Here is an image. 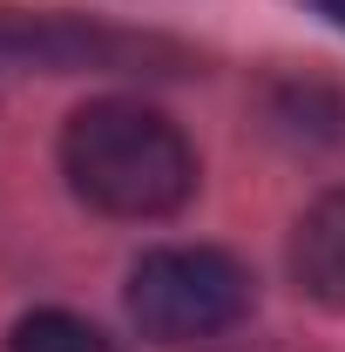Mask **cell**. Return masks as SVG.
<instances>
[{
    "label": "cell",
    "mask_w": 345,
    "mask_h": 352,
    "mask_svg": "<svg viewBox=\"0 0 345 352\" xmlns=\"http://www.w3.org/2000/svg\"><path fill=\"white\" fill-rule=\"evenodd\" d=\"M61 176L102 217H176L197 197V149L163 109L135 95H95L61 129Z\"/></svg>",
    "instance_id": "6da1fadb"
},
{
    "label": "cell",
    "mask_w": 345,
    "mask_h": 352,
    "mask_svg": "<svg viewBox=\"0 0 345 352\" xmlns=\"http://www.w3.org/2000/svg\"><path fill=\"white\" fill-rule=\"evenodd\" d=\"M122 305L142 339L203 346V339H223L230 325L251 318V271L216 244H163V251L135 258Z\"/></svg>",
    "instance_id": "7a4b0ae2"
},
{
    "label": "cell",
    "mask_w": 345,
    "mask_h": 352,
    "mask_svg": "<svg viewBox=\"0 0 345 352\" xmlns=\"http://www.w3.org/2000/svg\"><path fill=\"white\" fill-rule=\"evenodd\" d=\"M0 54L7 61H34V68H142V61H176L170 41L149 34H122L102 21H75V14H0Z\"/></svg>",
    "instance_id": "3957f363"
},
{
    "label": "cell",
    "mask_w": 345,
    "mask_h": 352,
    "mask_svg": "<svg viewBox=\"0 0 345 352\" xmlns=\"http://www.w3.org/2000/svg\"><path fill=\"white\" fill-rule=\"evenodd\" d=\"M285 264H291V285L311 305L345 311V190H325L318 204L298 210Z\"/></svg>",
    "instance_id": "277c9868"
},
{
    "label": "cell",
    "mask_w": 345,
    "mask_h": 352,
    "mask_svg": "<svg viewBox=\"0 0 345 352\" xmlns=\"http://www.w3.org/2000/svg\"><path fill=\"white\" fill-rule=\"evenodd\" d=\"M7 352H115V346H109L102 325H88L82 311L41 305V311H27V318H14Z\"/></svg>",
    "instance_id": "5b68a950"
},
{
    "label": "cell",
    "mask_w": 345,
    "mask_h": 352,
    "mask_svg": "<svg viewBox=\"0 0 345 352\" xmlns=\"http://www.w3.org/2000/svg\"><path fill=\"white\" fill-rule=\"evenodd\" d=\"M311 7H318V14L332 21V28H345V0H311Z\"/></svg>",
    "instance_id": "8992f818"
}]
</instances>
